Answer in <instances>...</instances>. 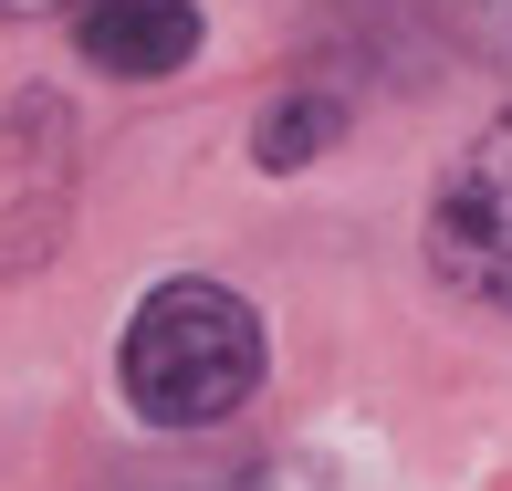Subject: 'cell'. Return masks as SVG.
I'll list each match as a JSON object with an SVG mask.
<instances>
[{
    "label": "cell",
    "mask_w": 512,
    "mask_h": 491,
    "mask_svg": "<svg viewBox=\"0 0 512 491\" xmlns=\"http://www.w3.org/2000/svg\"><path fill=\"white\" fill-rule=\"evenodd\" d=\"M42 11H63V0H0V21H42ZM84 11V0H74Z\"/></svg>",
    "instance_id": "obj_5"
},
{
    "label": "cell",
    "mask_w": 512,
    "mask_h": 491,
    "mask_svg": "<svg viewBox=\"0 0 512 491\" xmlns=\"http://www.w3.org/2000/svg\"><path fill=\"white\" fill-rule=\"evenodd\" d=\"M115 377H126V408L157 429H220L262 387V324L220 283H157L115 345Z\"/></svg>",
    "instance_id": "obj_1"
},
{
    "label": "cell",
    "mask_w": 512,
    "mask_h": 491,
    "mask_svg": "<svg viewBox=\"0 0 512 491\" xmlns=\"http://www.w3.org/2000/svg\"><path fill=\"white\" fill-rule=\"evenodd\" d=\"M74 42L84 63L115 84H157L199 53V0H84L74 11Z\"/></svg>",
    "instance_id": "obj_3"
},
{
    "label": "cell",
    "mask_w": 512,
    "mask_h": 491,
    "mask_svg": "<svg viewBox=\"0 0 512 491\" xmlns=\"http://www.w3.org/2000/svg\"><path fill=\"white\" fill-rule=\"evenodd\" d=\"M429 272L460 303L512 314V115L471 136L429 189Z\"/></svg>",
    "instance_id": "obj_2"
},
{
    "label": "cell",
    "mask_w": 512,
    "mask_h": 491,
    "mask_svg": "<svg viewBox=\"0 0 512 491\" xmlns=\"http://www.w3.org/2000/svg\"><path fill=\"white\" fill-rule=\"evenodd\" d=\"M335 136H345V105L335 95H283L262 126H251V168L283 178V168H304V157H324Z\"/></svg>",
    "instance_id": "obj_4"
}]
</instances>
